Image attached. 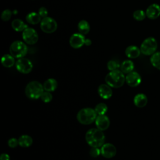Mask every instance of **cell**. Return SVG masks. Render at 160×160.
<instances>
[{
    "label": "cell",
    "instance_id": "obj_34",
    "mask_svg": "<svg viewBox=\"0 0 160 160\" xmlns=\"http://www.w3.org/2000/svg\"><path fill=\"white\" fill-rule=\"evenodd\" d=\"M0 160H10V156L7 153H2L0 155Z\"/></svg>",
    "mask_w": 160,
    "mask_h": 160
},
{
    "label": "cell",
    "instance_id": "obj_21",
    "mask_svg": "<svg viewBox=\"0 0 160 160\" xmlns=\"http://www.w3.org/2000/svg\"><path fill=\"white\" fill-rule=\"evenodd\" d=\"M134 68V62L129 59L122 61V62L120 64V70L124 74H126L133 71Z\"/></svg>",
    "mask_w": 160,
    "mask_h": 160
},
{
    "label": "cell",
    "instance_id": "obj_25",
    "mask_svg": "<svg viewBox=\"0 0 160 160\" xmlns=\"http://www.w3.org/2000/svg\"><path fill=\"white\" fill-rule=\"evenodd\" d=\"M150 62L152 66L160 71V52H156L151 55Z\"/></svg>",
    "mask_w": 160,
    "mask_h": 160
},
{
    "label": "cell",
    "instance_id": "obj_13",
    "mask_svg": "<svg viewBox=\"0 0 160 160\" xmlns=\"http://www.w3.org/2000/svg\"><path fill=\"white\" fill-rule=\"evenodd\" d=\"M146 17L151 20L158 18L160 16V6L158 4L153 3L149 5L146 10Z\"/></svg>",
    "mask_w": 160,
    "mask_h": 160
},
{
    "label": "cell",
    "instance_id": "obj_35",
    "mask_svg": "<svg viewBox=\"0 0 160 160\" xmlns=\"http://www.w3.org/2000/svg\"><path fill=\"white\" fill-rule=\"evenodd\" d=\"M91 43H92V42H91V39H86V40H85V45L86 46H90V45H91Z\"/></svg>",
    "mask_w": 160,
    "mask_h": 160
},
{
    "label": "cell",
    "instance_id": "obj_27",
    "mask_svg": "<svg viewBox=\"0 0 160 160\" xmlns=\"http://www.w3.org/2000/svg\"><path fill=\"white\" fill-rule=\"evenodd\" d=\"M132 16L135 20L138 21H141L145 19V18L146 17V12H144L143 10L138 9L134 11Z\"/></svg>",
    "mask_w": 160,
    "mask_h": 160
},
{
    "label": "cell",
    "instance_id": "obj_16",
    "mask_svg": "<svg viewBox=\"0 0 160 160\" xmlns=\"http://www.w3.org/2000/svg\"><path fill=\"white\" fill-rule=\"evenodd\" d=\"M141 53L140 48L134 45H131L128 46L125 49L126 56L130 59H135L139 56Z\"/></svg>",
    "mask_w": 160,
    "mask_h": 160
},
{
    "label": "cell",
    "instance_id": "obj_22",
    "mask_svg": "<svg viewBox=\"0 0 160 160\" xmlns=\"http://www.w3.org/2000/svg\"><path fill=\"white\" fill-rule=\"evenodd\" d=\"M18 141L19 146L22 148H29L32 145L33 139L31 136L28 134H23L18 138Z\"/></svg>",
    "mask_w": 160,
    "mask_h": 160
},
{
    "label": "cell",
    "instance_id": "obj_18",
    "mask_svg": "<svg viewBox=\"0 0 160 160\" xmlns=\"http://www.w3.org/2000/svg\"><path fill=\"white\" fill-rule=\"evenodd\" d=\"M45 91L53 92L58 88V82L54 78H49L46 79L42 84Z\"/></svg>",
    "mask_w": 160,
    "mask_h": 160
},
{
    "label": "cell",
    "instance_id": "obj_23",
    "mask_svg": "<svg viewBox=\"0 0 160 160\" xmlns=\"http://www.w3.org/2000/svg\"><path fill=\"white\" fill-rule=\"evenodd\" d=\"M12 28L16 32L23 31L28 26L26 24L24 21L20 19H15L11 22Z\"/></svg>",
    "mask_w": 160,
    "mask_h": 160
},
{
    "label": "cell",
    "instance_id": "obj_20",
    "mask_svg": "<svg viewBox=\"0 0 160 160\" xmlns=\"http://www.w3.org/2000/svg\"><path fill=\"white\" fill-rule=\"evenodd\" d=\"M42 20L41 17L39 16L38 12H31L28 13L26 16V21L30 24L35 25L41 22Z\"/></svg>",
    "mask_w": 160,
    "mask_h": 160
},
{
    "label": "cell",
    "instance_id": "obj_5",
    "mask_svg": "<svg viewBox=\"0 0 160 160\" xmlns=\"http://www.w3.org/2000/svg\"><path fill=\"white\" fill-rule=\"evenodd\" d=\"M9 52L15 58H24L28 53V47L24 42L15 41L10 45Z\"/></svg>",
    "mask_w": 160,
    "mask_h": 160
},
{
    "label": "cell",
    "instance_id": "obj_6",
    "mask_svg": "<svg viewBox=\"0 0 160 160\" xmlns=\"http://www.w3.org/2000/svg\"><path fill=\"white\" fill-rule=\"evenodd\" d=\"M158 48V42L153 37L146 38L141 44L140 50L142 54L151 56L156 52Z\"/></svg>",
    "mask_w": 160,
    "mask_h": 160
},
{
    "label": "cell",
    "instance_id": "obj_10",
    "mask_svg": "<svg viewBox=\"0 0 160 160\" xmlns=\"http://www.w3.org/2000/svg\"><path fill=\"white\" fill-rule=\"evenodd\" d=\"M100 149L102 156L107 159L114 158L117 152L116 148L111 143H104Z\"/></svg>",
    "mask_w": 160,
    "mask_h": 160
},
{
    "label": "cell",
    "instance_id": "obj_17",
    "mask_svg": "<svg viewBox=\"0 0 160 160\" xmlns=\"http://www.w3.org/2000/svg\"><path fill=\"white\" fill-rule=\"evenodd\" d=\"M133 102L138 108H144L148 103V98L143 93L137 94L134 97Z\"/></svg>",
    "mask_w": 160,
    "mask_h": 160
},
{
    "label": "cell",
    "instance_id": "obj_28",
    "mask_svg": "<svg viewBox=\"0 0 160 160\" xmlns=\"http://www.w3.org/2000/svg\"><path fill=\"white\" fill-rule=\"evenodd\" d=\"M107 68L109 71L118 69L120 68V64L116 60H110L107 63Z\"/></svg>",
    "mask_w": 160,
    "mask_h": 160
},
{
    "label": "cell",
    "instance_id": "obj_26",
    "mask_svg": "<svg viewBox=\"0 0 160 160\" xmlns=\"http://www.w3.org/2000/svg\"><path fill=\"white\" fill-rule=\"evenodd\" d=\"M108 106L104 102H99L98 103L94 108V110L98 115H104L108 111Z\"/></svg>",
    "mask_w": 160,
    "mask_h": 160
},
{
    "label": "cell",
    "instance_id": "obj_31",
    "mask_svg": "<svg viewBox=\"0 0 160 160\" xmlns=\"http://www.w3.org/2000/svg\"><path fill=\"white\" fill-rule=\"evenodd\" d=\"M8 145L11 148H15L18 146H19V141L18 139L15 138H11L8 139Z\"/></svg>",
    "mask_w": 160,
    "mask_h": 160
},
{
    "label": "cell",
    "instance_id": "obj_24",
    "mask_svg": "<svg viewBox=\"0 0 160 160\" xmlns=\"http://www.w3.org/2000/svg\"><path fill=\"white\" fill-rule=\"evenodd\" d=\"M78 29L79 32L85 35L89 33L90 31V25L86 20H81L78 24Z\"/></svg>",
    "mask_w": 160,
    "mask_h": 160
},
{
    "label": "cell",
    "instance_id": "obj_7",
    "mask_svg": "<svg viewBox=\"0 0 160 160\" xmlns=\"http://www.w3.org/2000/svg\"><path fill=\"white\" fill-rule=\"evenodd\" d=\"M41 29L45 33L50 34L55 32L58 28V24L55 19L47 16L42 18L40 22Z\"/></svg>",
    "mask_w": 160,
    "mask_h": 160
},
{
    "label": "cell",
    "instance_id": "obj_12",
    "mask_svg": "<svg viewBox=\"0 0 160 160\" xmlns=\"http://www.w3.org/2000/svg\"><path fill=\"white\" fill-rule=\"evenodd\" d=\"M126 82L130 87H137L141 82V77L138 72L132 71L126 74Z\"/></svg>",
    "mask_w": 160,
    "mask_h": 160
},
{
    "label": "cell",
    "instance_id": "obj_32",
    "mask_svg": "<svg viewBox=\"0 0 160 160\" xmlns=\"http://www.w3.org/2000/svg\"><path fill=\"white\" fill-rule=\"evenodd\" d=\"M89 154L92 158H97L101 154V149L99 148L91 147L89 151Z\"/></svg>",
    "mask_w": 160,
    "mask_h": 160
},
{
    "label": "cell",
    "instance_id": "obj_14",
    "mask_svg": "<svg viewBox=\"0 0 160 160\" xmlns=\"http://www.w3.org/2000/svg\"><path fill=\"white\" fill-rule=\"evenodd\" d=\"M95 124L98 129L104 131L108 129L110 126V120L106 115H98L96 120Z\"/></svg>",
    "mask_w": 160,
    "mask_h": 160
},
{
    "label": "cell",
    "instance_id": "obj_33",
    "mask_svg": "<svg viewBox=\"0 0 160 160\" xmlns=\"http://www.w3.org/2000/svg\"><path fill=\"white\" fill-rule=\"evenodd\" d=\"M38 14L41 17V18H44L48 16V11L45 7H41L38 10Z\"/></svg>",
    "mask_w": 160,
    "mask_h": 160
},
{
    "label": "cell",
    "instance_id": "obj_3",
    "mask_svg": "<svg viewBox=\"0 0 160 160\" xmlns=\"http://www.w3.org/2000/svg\"><path fill=\"white\" fill-rule=\"evenodd\" d=\"M98 116L94 109L84 108L81 109L76 115L78 121L83 125H89L94 122Z\"/></svg>",
    "mask_w": 160,
    "mask_h": 160
},
{
    "label": "cell",
    "instance_id": "obj_11",
    "mask_svg": "<svg viewBox=\"0 0 160 160\" xmlns=\"http://www.w3.org/2000/svg\"><path fill=\"white\" fill-rule=\"evenodd\" d=\"M84 36L79 32L74 33L69 38V44L74 49H79L85 44Z\"/></svg>",
    "mask_w": 160,
    "mask_h": 160
},
{
    "label": "cell",
    "instance_id": "obj_2",
    "mask_svg": "<svg viewBox=\"0 0 160 160\" xmlns=\"http://www.w3.org/2000/svg\"><path fill=\"white\" fill-rule=\"evenodd\" d=\"M105 82L113 88L122 87L126 82V76L120 69L109 71L105 77Z\"/></svg>",
    "mask_w": 160,
    "mask_h": 160
},
{
    "label": "cell",
    "instance_id": "obj_4",
    "mask_svg": "<svg viewBox=\"0 0 160 160\" xmlns=\"http://www.w3.org/2000/svg\"><path fill=\"white\" fill-rule=\"evenodd\" d=\"M44 91L43 85L37 81H30L25 88V94L31 99H38Z\"/></svg>",
    "mask_w": 160,
    "mask_h": 160
},
{
    "label": "cell",
    "instance_id": "obj_15",
    "mask_svg": "<svg viewBox=\"0 0 160 160\" xmlns=\"http://www.w3.org/2000/svg\"><path fill=\"white\" fill-rule=\"evenodd\" d=\"M98 93L102 99H109L112 96V90L111 87L106 83L101 84L98 88Z\"/></svg>",
    "mask_w": 160,
    "mask_h": 160
},
{
    "label": "cell",
    "instance_id": "obj_1",
    "mask_svg": "<svg viewBox=\"0 0 160 160\" xmlns=\"http://www.w3.org/2000/svg\"><path fill=\"white\" fill-rule=\"evenodd\" d=\"M105 134L102 131L96 128H91L87 131L85 140L88 144L93 148H100L105 142Z\"/></svg>",
    "mask_w": 160,
    "mask_h": 160
},
{
    "label": "cell",
    "instance_id": "obj_30",
    "mask_svg": "<svg viewBox=\"0 0 160 160\" xmlns=\"http://www.w3.org/2000/svg\"><path fill=\"white\" fill-rule=\"evenodd\" d=\"M12 14V11L10 9H6L2 12L1 15V18L3 21H5V22L8 21L11 19Z\"/></svg>",
    "mask_w": 160,
    "mask_h": 160
},
{
    "label": "cell",
    "instance_id": "obj_19",
    "mask_svg": "<svg viewBox=\"0 0 160 160\" xmlns=\"http://www.w3.org/2000/svg\"><path fill=\"white\" fill-rule=\"evenodd\" d=\"M2 65L7 68H9L12 67L15 64V58L13 57L11 54H4L1 60Z\"/></svg>",
    "mask_w": 160,
    "mask_h": 160
},
{
    "label": "cell",
    "instance_id": "obj_8",
    "mask_svg": "<svg viewBox=\"0 0 160 160\" xmlns=\"http://www.w3.org/2000/svg\"><path fill=\"white\" fill-rule=\"evenodd\" d=\"M15 67L18 72L26 74L31 72L33 68V64L29 59L24 57L18 59L16 61Z\"/></svg>",
    "mask_w": 160,
    "mask_h": 160
},
{
    "label": "cell",
    "instance_id": "obj_9",
    "mask_svg": "<svg viewBox=\"0 0 160 160\" xmlns=\"http://www.w3.org/2000/svg\"><path fill=\"white\" fill-rule=\"evenodd\" d=\"M22 38L24 42L29 45L36 44L39 39L37 31L32 28L28 27L22 33Z\"/></svg>",
    "mask_w": 160,
    "mask_h": 160
},
{
    "label": "cell",
    "instance_id": "obj_29",
    "mask_svg": "<svg viewBox=\"0 0 160 160\" xmlns=\"http://www.w3.org/2000/svg\"><path fill=\"white\" fill-rule=\"evenodd\" d=\"M41 99L42 102L44 103H49L50 102L52 99V95L51 93V92L48 91H44L41 96Z\"/></svg>",
    "mask_w": 160,
    "mask_h": 160
}]
</instances>
